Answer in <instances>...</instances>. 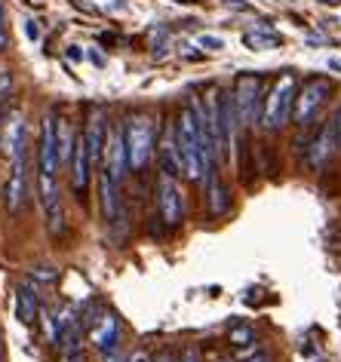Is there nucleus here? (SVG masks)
Listing matches in <instances>:
<instances>
[{
  "label": "nucleus",
  "instance_id": "1",
  "mask_svg": "<svg viewBox=\"0 0 341 362\" xmlns=\"http://www.w3.org/2000/svg\"><path fill=\"white\" fill-rule=\"evenodd\" d=\"M175 141H178V151H182L185 178H191V181L206 178V172L212 169L215 153L209 151V144H206V135H203V126H200V114H197V98L185 102L182 114H178V120H175Z\"/></svg>",
  "mask_w": 341,
  "mask_h": 362
},
{
  "label": "nucleus",
  "instance_id": "2",
  "mask_svg": "<svg viewBox=\"0 0 341 362\" xmlns=\"http://www.w3.org/2000/svg\"><path fill=\"white\" fill-rule=\"evenodd\" d=\"M295 86H299V80L295 74H280L274 80L271 93H267L265 105H262V129L267 132H280L286 120L292 117V105H295Z\"/></svg>",
  "mask_w": 341,
  "mask_h": 362
},
{
  "label": "nucleus",
  "instance_id": "3",
  "mask_svg": "<svg viewBox=\"0 0 341 362\" xmlns=\"http://www.w3.org/2000/svg\"><path fill=\"white\" fill-rule=\"evenodd\" d=\"M127 129V157H129V169L141 172L148 166L151 153H154V123L145 114L129 117V123L123 126Z\"/></svg>",
  "mask_w": 341,
  "mask_h": 362
},
{
  "label": "nucleus",
  "instance_id": "4",
  "mask_svg": "<svg viewBox=\"0 0 341 362\" xmlns=\"http://www.w3.org/2000/svg\"><path fill=\"white\" fill-rule=\"evenodd\" d=\"M234 105L240 123L262 120V80L255 74H240L234 83Z\"/></svg>",
  "mask_w": 341,
  "mask_h": 362
},
{
  "label": "nucleus",
  "instance_id": "5",
  "mask_svg": "<svg viewBox=\"0 0 341 362\" xmlns=\"http://www.w3.org/2000/svg\"><path fill=\"white\" fill-rule=\"evenodd\" d=\"M157 209H160V218L166 221V228L182 224V218H185V197H182V187H178L175 175L160 172V178H157Z\"/></svg>",
  "mask_w": 341,
  "mask_h": 362
},
{
  "label": "nucleus",
  "instance_id": "6",
  "mask_svg": "<svg viewBox=\"0 0 341 362\" xmlns=\"http://www.w3.org/2000/svg\"><path fill=\"white\" fill-rule=\"evenodd\" d=\"M329 93H332V83H329L326 77H313V80H308V83L301 86V93L295 95V105H292L295 123H299V126H308V120L320 111V105L329 98Z\"/></svg>",
  "mask_w": 341,
  "mask_h": 362
},
{
  "label": "nucleus",
  "instance_id": "7",
  "mask_svg": "<svg viewBox=\"0 0 341 362\" xmlns=\"http://www.w3.org/2000/svg\"><path fill=\"white\" fill-rule=\"evenodd\" d=\"M129 169V157H127V129L123 126H114L105 139V160H102V172H108L114 181H123Z\"/></svg>",
  "mask_w": 341,
  "mask_h": 362
},
{
  "label": "nucleus",
  "instance_id": "8",
  "mask_svg": "<svg viewBox=\"0 0 341 362\" xmlns=\"http://www.w3.org/2000/svg\"><path fill=\"white\" fill-rule=\"evenodd\" d=\"M37 191H40V206H43V218H47V230L52 233V237H59V233L65 230V212H62L56 175H40Z\"/></svg>",
  "mask_w": 341,
  "mask_h": 362
},
{
  "label": "nucleus",
  "instance_id": "9",
  "mask_svg": "<svg viewBox=\"0 0 341 362\" xmlns=\"http://www.w3.org/2000/svg\"><path fill=\"white\" fill-rule=\"evenodd\" d=\"M40 175H56L59 169V148H56V114H47L40 123V148H37Z\"/></svg>",
  "mask_w": 341,
  "mask_h": 362
},
{
  "label": "nucleus",
  "instance_id": "10",
  "mask_svg": "<svg viewBox=\"0 0 341 362\" xmlns=\"http://www.w3.org/2000/svg\"><path fill=\"white\" fill-rule=\"evenodd\" d=\"M25 194H28V172H25V157L10 160V178L4 187V200L10 212H19L25 206Z\"/></svg>",
  "mask_w": 341,
  "mask_h": 362
},
{
  "label": "nucleus",
  "instance_id": "11",
  "mask_svg": "<svg viewBox=\"0 0 341 362\" xmlns=\"http://www.w3.org/2000/svg\"><path fill=\"white\" fill-rule=\"evenodd\" d=\"M0 144H4V151L10 160L25 157V117H22V111L6 114L4 132H0Z\"/></svg>",
  "mask_w": 341,
  "mask_h": 362
},
{
  "label": "nucleus",
  "instance_id": "12",
  "mask_svg": "<svg viewBox=\"0 0 341 362\" xmlns=\"http://www.w3.org/2000/svg\"><path fill=\"white\" fill-rule=\"evenodd\" d=\"M40 313V295H37V283L34 279H25L16 288V320L22 325H34Z\"/></svg>",
  "mask_w": 341,
  "mask_h": 362
},
{
  "label": "nucleus",
  "instance_id": "13",
  "mask_svg": "<svg viewBox=\"0 0 341 362\" xmlns=\"http://www.w3.org/2000/svg\"><path fill=\"white\" fill-rule=\"evenodd\" d=\"M338 151V139H335V120H329L326 126L320 129V135L313 139L311 151H308V166L311 169H320L326 166V163L332 160V153Z\"/></svg>",
  "mask_w": 341,
  "mask_h": 362
},
{
  "label": "nucleus",
  "instance_id": "14",
  "mask_svg": "<svg viewBox=\"0 0 341 362\" xmlns=\"http://www.w3.org/2000/svg\"><path fill=\"white\" fill-rule=\"evenodd\" d=\"M89 172H93V160H89V151H86V139L80 135L74 144V157H71V185H74V194H86Z\"/></svg>",
  "mask_w": 341,
  "mask_h": 362
},
{
  "label": "nucleus",
  "instance_id": "15",
  "mask_svg": "<svg viewBox=\"0 0 341 362\" xmlns=\"http://www.w3.org/2000/svg\"><path fill=\"white\" fill-rule=\"evenodd\" d=\"M206 206H209L212 218H221V215H228V209H231L228 187H224V181L215 175V169L206 172Z\"/></svg>",
  "mask_w": 341,
  "mask_h": 362
},
{
  "label": "nucleus",
  "instance_id": "16",
  "mask_svg": "<svg viewBox=\"0 0 341 362\" xmlns=\"http://www.w3.org/2000/svg\"><path fill=\"white\" fill-rule=\"evenodd\" d=\"M117 341H120V322H117V316L114 313H105L102 320H96V329H93V344L102 353L108 350H114L117 347Z\"/></svg>",
  "mask_w": 341,
  "mask_h": 362
},
{
  "label": "nucleus",
  "instance_id": "17",
  "mask_svg": "<svg viewBox=\"0 0 341 362\" xmlns=\"http://www.w3.org/2000/svg\"><path fill=\"white\" fill-rule=\"evenodd\" d=\"M160 163H163V172L166 175H185V163H182V151H178V141H175V129H169L163 135V144H160Z\"/></svg>",
  "mask_w": 341,
  "mask_h": 362
},
{
  "label": "nucleus",
  "instance_id": "18",
  "mask_svg": "<svg viewBox=\"0 0 341 362\" xmlns=\"http://www.w3.org/2000/svg\"><path fill=\"white\" fill-rule=\"evenodd\" d=\"M83 139H86V151H89V160H93V169L96 166H102V160H105V126L98 117H93L86 126V132H83Z\"/></svg>",
  "mask_w": 341,
  "mask_h": 362
},
{
  "label": "nucleus",
  "instance_id": "19",
  "mask_svg": "<svg viewBox=\"0 0 341 362\" xmlns=\"http://www.w3.org/2000/svg\"><path fill=\"white\" fill-rule=\"evenodd\" d=\"M102 212H105V221H117V215H120L117 181L108 175V172H102Z\"/></svg>",
  "mask_w": 341,
  "mask_h": 362
},
{
  "label": "nucleus",
  "instance_id": "20",
  "mask_svg": "<svg viewBox=\"0 0 341 362\" xmlns=\"http://www.w3.org/2000/svg\"><path fill=\"white\" fill-rule=\"evenodd\" d=\"M74 144H77V135L71 129L68 120H56V148H59V166L62 163H71L74 157Z\"/></svg>",
  "mask_w": 341,
  "mask_h": 362
},
{
  "label": "nucleus",
  "instance_id": "21",
  "mask_svg": "<svg viewBox=\"0 0 341 362\" xmlns=\"http://www.w3.org/2000/svg\"><path fill=\"white\" fill-rule=\"evenodd\" d=\"M228 341H231V347H234V350L253 347V344H255V329H253V325H237V329H231Z\"/></svg>",
  "mask_w": 341,
  "mask_h": 362
},
{
  "label": "nucleus",
  "instance_id": "22",
  "mask_svg": "<svg viewBox=\"0 0 341 362\" xmlns=\"http://www.w3.org/2000/svg\"><path fill=\"white\" fill-rule=\"evenodd\" d=\"M243 43L249 49H267V47H274V43H280V37L277 34H255V31H246L243 34Z\"/></svg>",
  "mask_w": 341,
  "mask_h": 362
},
{
  "label": "nucleus",
  "instance_id": "23",
  "mask_svg": "<svg viewBox=\"0 0 341 362\" xmlns=\"http://www.w3.org/2000/svg\"><path fill=\"white\" fill-rule=\"evenodd\" d=\"M197 47H203L206 52H221L224 49V40L215 37V34H200V37H197Z\"/></svg>",
  "mask_w": 341,
  "mask_h": 362
},
{
  "label": "nucleus",
  "instance_id": "24",
  "mask_svg": "<svg viewBox=\"0 0 341 362\" xmlns=\"http://www.w3.org/2000/svg\"><path fill=\"white\" fill-rule=\"evenodd\" d=\"M28 279H34V283H52V279H56V270L52 267H34Z\"/></svg>",
  "mask_w": 341,
  "mask_h": 362
},
{
  "label": "nucleus",
  "instance_id": "25",
  "mask_svg": "<svg viewBox=\"0 0 341 362\" xmlns=\"http://www.w3.org/2000/svg\"><path fill=\"white\" fill-rule=\"evenodd\" d=\"M22 25H25V37H28V40H34V43H37V40H40V25H37V22H34V19H25Z\"/></svg>",
  "mask_w": 341,
  "mask_h": 362
},
{
  "label": "nucleus",
  "instance_id": "26",
  "mask_svg": "<svg viewBox=\"0 0 341 362\" xmlns=\"http://www.w3.org/2000/svg\"><path fill=\"white\" fill-rule=\"evenodd\" d=\"M105 362H127V359H123V353L114 347V350H108V353H105Z\"/></svg>",
  "mask_w": 341,
  "mask_h": 362
},
{
  "label": "nucleus",
  "instance_id": "27",
  "mask_svg": "<svg viewBox=\"0 0 341 362\" xmlns=\"http://www.w3.org/2000/svg\"><path fill=\"white\" fill-rule=\"evenodd\" d=\"M182 362H200V353H197L194 347H187V350L182 353Z\"/></svg>",
  "mask_w": 341,
  "mask_h": 362
},
{
  "label": "nucleus",
  "instance_id": "28",
  "mask_svg": "<svg viewBox=\"0 0 341 362\" xmlns=\"http://www.w3.org/2000/svg\"><path fill=\"white\" fill-rule=\"evenodd\" d=\"M243 362H267V356H265L262 350H255V353H249V356H246Z\"/></svg>",
  "mask_w": 341,
  "mask_h": 362
},
{
  "label": "nucleus",
  "instance_id": "29",
  "mask_svg": "<svg viewBox=\"0 0 341 362\" xmlns=\"http://www.w3.org/2000/svg\"><path fill=\"white\" fill-rule=\"evenodd\" d=\"M68 59H71V62H80V59H83V52H80V47H68Z\"/></svg>",
  "mask_w": 341,
  "mask_h": 362
},
{
  "label": "nucleus",
  "instance_id": "30",
  "mask_svg": "<svg viewBox=\"0 0 341 362\" xmlns=\"http://www.w3.org/2000/svg\"><path fill=\"white\" fill-rule=\"evenodd\" d=\"M6 47V34H4V6H0V49Z\"/></svg>",
  "mask_w": 341,
  "mask_h": 362
},
{
  "label": "nucleus",
  "instance_id": "31",
  "mask_svg": "<svg viewBox=\"0 0 341 362\" xmlns=\"http://www.w3.org/2000/svg\"><path fill=\"white\" fill-rule=\"evenodd\" d=\"M332 120H335V139H338V148H341V111L332 117Z\"/></svg>",
  "mask_w": 341,
  "mask_h": 362
},
{
  "label": "nucleus",
  "instance_id": "32",
  "mask_svg": "<svg viewBox=\"0 0 341 362\" xmlns=\"http://www.w3.org/2000/svg\"><path fill=\"white\" fill-rule=\"evenodd\" d=\"M129 362H154V359H151V356H148V353H136V356H132Z\"/></svg>",
  "mask_w": 341,
  "mask_h": 362
},
{
  "label": "nucleus",
  "instance_id": "33",
  "mask_svg": "<svg viewBox=\"0 0 341 362\" xmlns=\"http://www.w3.org/2000/svg\"><path fill=\"white\" fill-rule=\"evenodd\" d=\"M89 59H93L96 62V65H105V56H98V52L93 49V52H89Z\"/></svg>",
  "mask_w": 341,
  "mask_h": 362
},
{
  "label": "nucleus",
  "instance_id": "34",
  "mask_svg": "<svg viewBox=\"0 0 341 362\" xmlns=\"http://www.w3.org/2000/svg\"><path fill=\"white\" fill-rule=\"evenodd\" d=\"M68 362H86V356H83V353H71Z\"/></svg>",
  "mask_w": 341,
  "mask_h": 362
},
{
  "label": "nucleus",
  "instance_id": "35",
  "mask_svg": "<svg viewBox=\"0 0 341 362\" xmlns=\"http://www.w3.org/2000/svg\"><path fill=\"white\" fill-rule=\"evenodd\" d=\"M329 68H332V71H341V59H332V62H329Z\"/></svg>",
  "mask_w": 341,
  "mask_h": 362
},
{
  "label": "nucleus",
  "instance_id": "36",
  "mask_svg": "<svg viewBox=\"0 0 341 362\" xmlns=\"http://www.w3.org/2000/svg\"><path fill=\"white\" fill-rule=\"evenodd\" d=\"M157 362H173V356H160Z\"/></svg>",
  "mask_w": 341,
  "mask_h": 362
},
{
  "label": "nucleus",
  "instance_id": "37",
  "mask_svg": "<svg viewBox=\"0 0 341 362\" xmlns=\"http://www.w3.org/2000/svg\"><path fill=\"white\" fill-rule=\"evenodd\" d=\"M0 362H4V353H0Z\"/></svg>",
  "mask_w": 341,
  "mask_h": 362
},
{
  "label": "nucleus",
  "instance_id": "38",
  "mask_svg": "<svg viewBox=\"0 0 341 362\" xmlns=\"http://www.w3.org/2000/svg\"><path fill=\"white\" fill-rule=\"evenodd\" d=\"M221 362H228V359H221Z\"/></svg>",
  "mask_w": 341,
  "mask_h": 362
}]
</instances>
